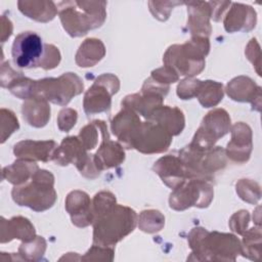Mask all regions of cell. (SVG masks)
Segmentation results:
<instances>
[{
  "mask_svg": "<svg viewBox=\"0 0 262 262\" xmlns=\"http://www.w3.org/2000/svg\"><path fill=\"white\" fill-rule=\"evenodd\" d=\"M209 48L208 39L196 36L183 45L171 46L165 53L163 60L176 74L194 76L204 69V57L208 54Z\"/></svg>",
  "mask_w": 262,
  "mask_h": 262,
  "instance_id": "obj_3",
  "label": "cell"
},
{
  "mask_svg": "<svg viewBox=\"0 0 262 262\" xmlns=\"http://www.w3.org/2000/svg\"><path fill=\"white\" fill-rule=\"evenodd\" d=\"M77 121V112L73 108H64L59 113L57 124L58 128L63 131L68 132L73 126H75Z\"/></svg>",
  "mask_w": 262,
  "mask_h": 262,
  "instance_id": "obj_28",
  "label": "cell"
},
{
  "mask_svg": "<svg viewBox=\"0 0 262 262\" xmlns=\"http://www.w3.org/2000/svg\"><path fill=\"white\" fill-rule=\"evenodd\" d=\"M213 196L212 187L206 180L191 179L188 183H182L174 188V192L170 195V207L175 210H184L190 206L204 208L209 206L210 201L200 195Z\"/></svg>",
  "mask_w": 262,
  "mask_h": 262,
  "instance_id": "obj_8",
  "label": "cell"
},
{
  "mask_svg": "<svg viewBox=\"0 0 262 262\" xmlns=\"http://www.w3.org/2000/svg\"><path fill=\"white\" fill-rule=\"evenodd\" d=\"M119 86V80L111 74H104L97 78L84 97L86 114L93 115L108 111L111 107V96L114 92L118 91Z\"/></svg>",
  "mask_w": 262,
  "mask_h": 262,
  "instance_id": "obj_9",
  "label": "cell"
},
{
  "mask_svg": "<svg viewBox=\"0 0 262 262\" xmlns=\"http://www.w3.org/2000/svg\"><path fill=\"white\" fill-rule=\"evenodd\" d=\"M45 52L41 37L35 32L18 34L12 44V59L17 68L32 69L41 67Z\"/></svg>",
  "mask_w": 262,
  "mask_h": 262,
  "instance_id": "obj_7",
  "label": "cell"
},
{
  "mask_svg": "<svg viewBox=\"0 0 262 262\" xmlns=\"http://www.w3.org/2000/svg\"><path fill=\"white\" fill-rule=\"evenodd\" d=\"M195 96H198L200 102L204 107H210L216 105L223 97L222 84L215 81L200 82Z\"/></svg>",
  "mask_w": 262,
  "mask_h": 262,
  "instance_id": "obj_25",
  "label": "cell"
},
{
  "mask_svg": "<svg viewBox=\"0 0 262 262\" xmlns=\"http://www.w3.org/2000/svg\"><path fill=\"white\" fill-rule=\"evenodd\" d=\"M149 120L162 126L171 135H177L181 133L184 127L183 113L177 107L159 106L155 110Z\"/></svg>",
  "mask_w": 262,
  "mask_h": 262,
  "instance_id": "obj_18",
  "label": "cell"
},
{
  "mask_svg": "<svg viewBox=\"0 0 262 262\" xmlns=\"http://www.w3.org/2000/svg\"><path fill=\"white\" fill-rule=\"evenodd\" d=\"M31 98L23 104V117L31 126L43 127L50 119V107L40 95Z\"/></svg>",
  "mask_w": 262,
  "mask_h": 262,
  "instance_id": "obj_19",
  "label": "cell"
},
{
  "mask_svg": "<svg viewBox=\"0 0 262 262\" xmlns=\"http://www.w3.org/2000/svg\"><path fill=\"white\" fill-rule=\"evenodd\" d=\"M140 125L141 122L133 110L124 107V110L113 119L112 130L127 148H132V141Z\"/></svg>",
  "mask_w": 262,
  "mask_h": 262,
  "instance_id": "obj_15",
  "label": "cell"
},
{
  "mask_svg": "<svg viewBox=\"0 0 262 262\" xmlns=\"http://www.w3.org/2000/svg\"><path fill=\"white\" fill-rule=\"evenodd\" d=\"M96 123L102 136V142L99 149L93 157V163L97 170L101 171L103 169H108L120 165L125 159V154L121 145L115 141L110 140L104 122L96 121Z\"/></svg>",
  "mask_w": 262,
  "mask_h": 262,
  "instance_id": "obj_12",
  "label": "cell"
},
{
  "mask_svg": "<svg viewBox=\"0 0 262 262\" xmlns=\"http://www.w3.org/2000/svg\"><path fill=\"white\" fill-rule=\"evenodd\" d=\"M105 2L63 1L57 3L59 17L64 30L72 37L86 35L91 29L98 28L105 18Z\"/></svg>",
  "mask_w": 262,
  "mask_h": 262,
  "instance_id": "obj_1",
  "label": "cell"
},
{
  "mask_svg": "<svg viewBox=\"0 0 262 262\" xmlns=\"http://www.w3.org/2000/svg\"><path fill=\"white\" fill-rule=\"evenodd\" d=\"M229 126L230 118L224 110L212 111L204 118L190 144L202 148H211L218 138L228 132Z\"/></svg>",
  "mask_w": 262,
  "mask_h": 262,
  "instance_id": "obj_10",
  "label": "cell"
},
{
  "mask_svg": "<svg viewBox=\"0 0 262 262\" xmlns=\"http://www.w3.org/2000/svg\"><path fill=\"white\" fill-rule=\"evenodd\" d=\"M154 170L160 175L163 182L173 189L181 185L187 177L180 158L171 155L161 158L155 163Z\"/></svg>",
  "mask_w": 262,
  "mask_h": 262,
  "instance_id": "obj_16",
  "label": "cell"
},
{
  "mask_svg": "<svg viewBox=\"0 0 262 262\" xmlns=\"http://www.w3.org/2000/svg\"><path fill=\"white\" fill-rule=\"evenodd\" d=\"M171 140V134L162 126L155 122H144L132 141V148L143 154L162 152L168 149Z\"/></svg>",
  "mask_w": 262,
  "mask_h": 262,
  "instance_id": "obj_11",
  "label": "cell"
},
{
  "mask_svg": "<svg viewBox=\"0 0 262 262\" xmlns=\"http://www.w3.org/2000/svg\"><path fill=\"white\" fill-rule=\"evenodd\" d=\"M37 170L38 166L33 161H17L3 169V178L13 184H20L26 182L29 177H32Z\"/></svg>",
  "mask_w": 262,
  "mask_h": 262,
  "instance_id": "obj_24",
  "label": "cell"
},
{
  "mask_svg": "<svg viewBox=\"0 0 262 262\" xmlns=\"http://www.w3.org/2000/svg\"><path fill=\"white\" fill-rule=\"evenodd\" d=\"M93 223L94 244L105 247L114 246L133 231L136 225V213L128 207L115 205Z\"/></svg>",
  "mask_w": 262,
  "mask_h": 262,
  "instance_id": "obj_2",
  "label": "cell"
},
{
  "mask_svg": "<svg viewBox=\"0 0 262 262\" xmlns=\"http://www.w3.org/2000/svg\"><path fill=\"white\" fill-rule=\"evenodd\" d=\"M82 90V81L73 73L63 74L57 79L46 78L36 81V93L59 105L68 104L72 97L80 94Z\"/></svg>",
  "mask_w": 262,
  "mask_h": 262,
  "instance_id": "obj_6",
  "label": "cell"
},
{
  "mask_svg": "<svg viewBox=\"0 0 262 262\" xmlns=\"http://www.w3.org/2000/svg\"><path fill=\"white\" fill-rule=\"evenodd\" d=\"M251 11H253L252 7L234 3L224 20L225 30L227 32H235L241 30L250 31L253 29L256 24V13L245 16Z\"/></svg>",
  "mask_w": 262,
  "mask_h": 262,
  "instance_id": "obj_20",
  "label": "cell"
},
{
  "mask_svg": "<svg viewBox=\"0 0 262 262\" xmlns=\"http://www.w3.org/2000/svg\"><path fill=\"white\" fill-rule=\"evenodd\" d=\"M53 175L46 170H37L32 182L12 189V198L19 206H27L37 212L53 206L56 192L53 188Z\"/></svg>",
  "mask_w": 262,
  "mask_h": 262,
  "instance_id": "obj_4",
  "label": "cell"
},
{
  "mask_svg": "<svg viewBox=\"0 0 262 262\" xmlns=\"http://www.w3.org/2000/svg\"><path fill=\"white\" fill-rule=\"evenodd\" d=\"M90 205V199L86 192L75 190L69 193L66 202V208L75 225L85 227L93 223L94 216Z\"/></svg>",
  "mask_w": 262,
  "mask_h": 262,
  "instance_id": "obj_14",
  "label": "cell"
},
{
  "mask_svg": "<svg viewBox=\"0 0 262 262\" xmlns=\"http://www.w3.org/2000/svg\"><path fill=\"white\" fill-rule=\"evenodd\" d=\"M105 50L102 42L98 39H87L80 46L76 54V62L79 67H93L104 56Z\"/></svg>",
  "mask_w": 262,
  "mask_h": 262,
  "instance_id": "obj_22",
  "label": "cell"
},
{
  "mask_svg": "<svg viewBox=\"0 0 262 262\" xmlns=\"http://www.w3.org/2000/svg\"><path fill=\"white\" fill-rule=\"evenodd\" d=\"M19 10L28 17L38 21H48L54 18L56 14V7L53 2L46 1L42 7V2L33 1H18Z\"/></svg>",
  "mask_w": 262,
  "mask_h": 262,
  "instance_id": "obj_23",
  "label": "cell"
},
{
  "mask_svg": "<svg viewBox=\"0 0 262 262\" xmlns=\"http://www.w3.org/2000/svg\"><path fill=\"white\" fill-rule=\"evenodd\" d=\"M92 123L93 124H89V125L85 126L80 131V140L86 149L94 148L98 141L95 123L94 122H92Z\"/></svg>",
  "mask_w": 262,
  "mask_h": 262,
  "instance_id": "obj_26",
  "label": "cell"
},
{
  "mask_svg": "<svg viewBox=\"0 0 262 262\" xmlns=\"http://www.w3.org/2000/svg\"><path fill=\"white\" fill-rule=\"evenodd\" d=\"M231 141L227 144V156L234 162L244 163L250 158L252 150V132L248 125L236 123L232 127Z\"/></svg>",
  "mask_w": 262,
  "mask_h": 262,
  "instance_id": "obj_13",
  "label": "cell"
},
{
  "mask_svg": "<svg viewBox=\"0 0 262 262\" xmlns=\"http://www.w3.org/2000/svg\"><path fill=\"white\" fill-rule=\"evenodd\" d=\"M56 143L53 140L47 141H33V140H24L14 145L13 152L15 156L33 161H43L47 162L52 160Z\"/></svg>",
  "mask_w": 262,
  "mask_h": 262,
  "instance_id": "obj_17",
  "label": "cell"
},
{
  "mask_svg": "<svg viewBox=\"0 0 262 262\" xmlns=\"http://www.w3.org/2000/svg\"><path fill=\"white\" fill-rule=\"evenodd\" d=\"M60 60V54L58 49L49 44H45V52H44V57L41 63V68L45 70H50L55 68Z\"/></svg>",
  "mask_w": 262,
  "mask_h": 262,
  "instance_id": "obj_27",
  "label": "cell"
},
{
  "mask_svg": "<svg viewBox=\"0 0 262 262\" xmlns=\"http://www.w3.org/2000/svg\"><path fill=\"white\" fill-rule=\"evenodd\" d=\"M227 87L241 89V90H228V95L237 101H252L257 99L260 101L261 97V88L257 86L250 78L238 77L231 80Z\"/></svg>",
  "mask_w": 262,
  "mask_h": 262,
  "instance_id": "obj_21",
  "label": "cell"
},
{
  "mask_svg": "<svg viewBox=\"0 0 262 262\" xmlns=\"http://www.w3.org/2000/svg\"><path fill=\"white\" fill-rule=\"evenodd\" d=\"M189 235L190 247L194 251L195 255H211L210 259L218 260H235V256L242 252V247L238 239L227 233L207 232L203 228L202 235L200 237L199 228H194ZM203 258V259H204Z\"/></svg>",
  "mask_w": 262,
  "mask_h": 262,
  "instance_id": "obj_5",
  "label": "cell"
}]
</instances>
